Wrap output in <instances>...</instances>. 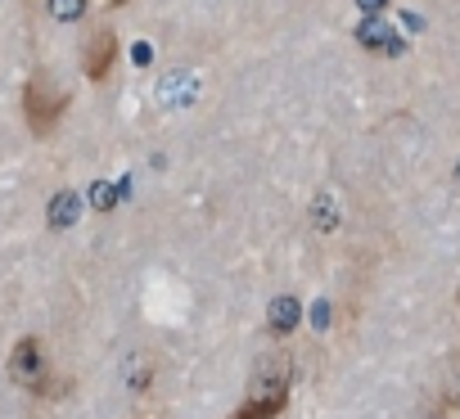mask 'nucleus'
Returning <instances> with one entry per match:
<instances>
[{
  "instance_id": "obj_1",
  "label": "nucleus",
  "mask_w": 460,
  "mask_h": 419,
  "mask_svg": "<svg viewBox=\"0 0 460 419\" xmlns=\"http://www.w3.org/2000/svg\"><path fill=\"white\" fill-rule=\"evenodd\" d=\"M285 406H289V361L280 352H267V356H258V365L249 374L244 406L230 419H276V415H285Z\"/></svg>"
},
{
  "instance_id": "obj_2",
  "label": "nucleus",
  "mask_w": 460,
  "mask_h": 419,
  "mask_svg": "<svg viewBox=\"0 0 460 419\" xmlns=\"http://www.w3.org/2000/svg\"><path fill=\"white\" fill-rule=\"evenodd\" d=\"M68 109H73V95H68L46 68L23 82V122H28V131H32L37 140H50V135L64 127Z\"/></svg>"
},
{
  "instance_id": "obj_3",
  "label": "nucleus",
  "mask_w": 460,
  "mask_h": 419,
  "mask_svg": "<svg viewBox=\"0 0 460 419\" xmlns=\"http://www.w3.org/2000/svg\"><path fill=\"white\" fill-rule=\"evenodd\" d=\"M10 379L19 383V388H28V392H37V397H59L68 383H50V365H46V347H41V338H19L14 343V352H10Z\"/></svg>"
},
{
  "instance_id": "obj_4",
  "label": "nucleus",
  "mask_w": 460,
  "mask_h": 419,
  "mask_svg": "<svg viewBox=\"0 0 460 419\" xmlns=\"http://www.w3.org/2000/svg\"><path fill=\"white\" fill-rule=\"evenodd\" d=\"M118 68V32L113 28H95L86 41H82V73L91 86H104Z\"/></svg>"
},
{
  "instance_id": "obj_5",
  "label": "nucleus",
  "mask_w": 460,
  "mask_h": 419,
  "mask_svg": "<svg viewBox=\"0 0 460 419\" xmlns=\"http://www.w3.org/2000/svg\"><path fill=\"white\" fill-rule=\"evenodd\" d=\"M298 316H303L298 298H276V302H271V311H267V329H271L276 338H285V334H294V329H298Z\"/></svg>"
},
{
  "instance_id": "obj_6",
  "label": "nucleus",
  "mask_w": 460,
  "mask_h": 419,
  "mask_svg": "<svg viewBox=\"0 0 460 419\" xmlns=\"http://www.w3.org/2000/svg\"><path fill=\"white\" fill-rule=\"evenodd\" d=\"M357 41H361L366 50H384V55H397V50H402V46H397V37L379 23V14H370V19L357 28Z\"/></svg>"
},
{
  "instance_id": "obj_7",
  "label": "nucleus",
  "mask_w": 460,
  "mask_h": 419,
  "mask_svg": "<svg viewBox=\"0 0 460 419\" xmlns=\"http://www.w3.org/2000/svg\"><path fill=\"white\" fill-rule=\"evenodd\" d=\"M77 222V198L68 194V189H59L55 198H50V231H68Z\"/></svg>"
},
{
  "instance_id": "obj_8",
  "label": "nucleus",
  "mask_w": 460,
  "mask_h": 419,
  "mask_svg": "<svg viewBox=\"0 0 460 419\" xmlns=\"http://www.w3.org/2000/svg\"><path fill=\"white\" fill-rule=\"evenodd\" d=\"M50 14L59 23H82L86 19V0H50Z\"/></svg>"
},
{
  "instance_id": "obj_9",
  "label": "nucleus",
  "mask_w": 460,
  "mask_h": 419,
  "mask_svg": "<svg viewBox=\"0 0 460 419\" xmlns=\"http://www.w3.org/2000/svg\"><path fill=\"white\" fill-rule=\"evenodd\" d=\"M442 392H447V401L460 410V356H451V365H447V379H442Z\"/></svg>"
},
{
  "instance_id": "obj_10",
  "label": "nucleus",
  "mask_w": 460,
  "mask_h": 419,
  "mask_svg": "<svg viewBox=\"0 0 460 419\" xmlns=\"http://www.w3.org/2000/svg\"><path fill=\"white\" fill-rule=\"evenodd\" d=\"M91 203H95V207H100V213H104V207H113V203H118V189L100 180V185L91 189Z\"/></svg>"
},
{
  "instance_id": "obj_11",
  "label": "nucleus",
  "mask_w": 460,
  "mask_h": 419,
  "mask_svg": "<svg viewBox=\"0 0 460 419\" xmlns=\"http://www.w3.org/2000/svg\"><path fill=\"white\" fill-rule=\"evenodd\" d=\"M357 5H361L366 14H384V10H388V0H357Z\"/></svg>"
},
{
  "instance_id": "obj_12",
  "label": "nucleus",
  "mask_w": 460,
  "mask_h": 419,
  "mask_svg": "<svg viewBox=\"0 0 460 419\" xmlns=\"http://www.w3.org/2000/svg\"><path fill=\"white\" fill-rule=\"evenodd\" d=\"M122 5H131V0H109V10H122Z\"/></svg>"
}]
</instances>
